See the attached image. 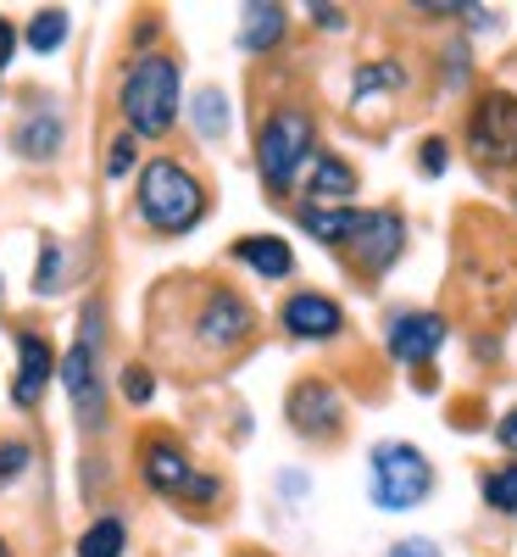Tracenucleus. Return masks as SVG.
Segmentation results:
<instances>
[{
  "instance_id": "22",
  "label": "nucleus",
  "mask_w": 517,
  "mask_h": 557,
  "mask_svg": "<svg viewBox=\"0 0 517 557\" xmlns=\"http://www.w3.org/2000/svg\"><path fill=\"white\" fill-rule=\"evenodd\" d=\"M484 496H490V507H501V513H517V469L490 474L484 480Z\"/></svg>"
},
{
  "instance_id": "11",
  "label": "nucleus",
  "mask_w": 517,
  "mask_h": 557,
  "mask_svg": "<svg viewBox=\"0 0 517 557\" xmlns=\"http://www.w3.org/2000/svg\"><path fill=\"white\" fill-rule=\"evenodd\" d=\"M245 330H251V307L240 296L217 290L206 301V318H201V341L206 346H234V341H245Z\"/></svg>"
},
{
  "instance_id": "18",
  "label": "nucleus",
  "mask_w": 517,
  "mask_h": 557,
  "mask_svg": "<svg viewBox=\"0 0 517 557\" xmlns=\"http://www.w3.org/2000/svg\"><path fill=\"white\" fill-rule=\"evenodd\" d=\"M56 146H62V117H34V123L17 128L23 157H56Z\"/></svg>"
},
{
  "instance_id": "20",
  "label": "nucleus",
  "mask_w": 517,
  "mask_h": 557,
  "mask_svg": "<svg viewBox=\"0 0 517 557\" xmlns=\"http://www.w3.org/2000/svg\"><path fill=\"white\" fill-rule=\"evenodd\" d=\"M62 39H67V12H39L28 23V45H34V51H56Z\"/></svg>"
},
{
  "instance_id": "2",
  "label": "nucleus",
  "mask_w": 517,
  "mask_h": 557,
  "mask_svg": "<svg viewBox=\"0 0 517 557\" xmlns=\"http://www.w3.org/2000/svg\"><path fill=\"white\" fill-rule=\"evenodd\" d=\"M123 112L128 123L156 139L173 128V112H178V62L173 57H146L134 62V73L123 78Z\"/></svg>"
},
{
  "instance_id": "21",
  "label": "nucleus",
  "mask_w": 517,
  "mask_h": 557,
  "mask_svg": "<svg viewBox=\"0 0 517 557\" xmlns=\"http://www.w3.org/2000/svg\"><path fill=\"white\" fill-rule=\"evenodd\" d=\"M196 117H201V134H223L228 128V107H223L217 89H201L196 96Z\"/></svg>"
},
{
  "instance_id": "9",
  "label": "nucleus",
  "mask_w": 517,
  "mask_h": 557,
  "mask_svg": "<svg viewBox=\"0 0 517 557\" xmlns=\"http://www.w3.org/2000/svg\"><path fill=\"white\" fill-rule=\"evenodd\" d=\"M401 218L395 212H367L362 223H356V251H362V262L367 268H390L395 262V251H401Z\"/></svg>"
},
{
  "instance_id": "15",
  "label": "nucleus",
  "mask_w": 517,
  "mask_h": 557,
  "mask_svg": "<svg viewBox=\"0 0 517 557\" xmlns=\"http://www.w3.org/2000/svg\"><path fill=\"white\" fill-rule=\"evenodd\" d=\"M301 223L312 228V235H317L323 246H340V240H351V235H356L362 212H340V207H306V212H301Z\"/></svg>"
},
{
  "instance_id": "17",
  "label": "nucleus",
  "mask_w": 517,
  "mask_h": 557,
  "mask_svg": "<svg viewBox=\"0 0 517 557\" xmlns=\"http://www.w3.org/2000/svg\"><path fill=\"white\" fill-rule=\"evenodd\" d=\"M356 190V173L340 162V157H317L312 162V196H328V201H345Z\"/></svg>"
},
{
  "instance_id": "23",
  "label": "nucleus",
  "mask_w": 517,
  "mask_h": 557,
  "mask_svg": "<svg viewBox=\"0 0 517 557\" xmlns=\"http://www.w3.org/2000/svg\"><path fill=\"white\" fill-rule=\"evenodd\" d=\"M379 84H401V67H362L356 73V96H367V89H379Z\"/></svg>"
},
{
  "instance_id": "19",
  "label": "nucleus",
  "mask_w": 517,
  "mask_h": 557,
  "mask_svg": "<svg viewBox=\"0 0 517 557\" xmlns=\"http://www.w3.org/2000/svg\"><path fill=\"white\" fill-rule=\"evenodd\" d=\"M78 557H123V524H117V519L89 524L84 541H78Z\"/></svg>"
},
{
  "instance_id": "5",
  "label": "nucleus",
  "mask_w": 517,
  "mask_h": 557,
  "mask_svg": "<svg viewBox=\"0 0 517 557\" xmlns=\"http://www.w3.org/2000/svg\"><path fill=\"white\" fill-rule=\"evenodd\" d=\"M467 139H474L479 162H490V168H512V162H517V96H501V89H490V96L474 107Z\"/></svg>"
},
{
  "instance_id": "7",
  "label": "nucleus",
  "mask_w": 517,
  "mask_h": 557,
  "mask_svg": "<svg viewBox=\"0 0 517 557\" xmlns=\"http://www.w3.org/2000/svg\"><path fill=\"white\" fill-rule=\"evenodd\" d=\"M290 424L301 430V435H335L340 430V396L328 391V385H301L295 396H290Z\"/></svg>"
},
{
  "instance_id": "13",
  "label": "nucleus",
  "mask_w": 517,
  "mask_h": 557,
  "mask_svg": "<svg viewBox=\"0 0 517 557\" xmlns=\"http://www.w3.org/2000/svg\"><path fill=\"white\" fill-rule=\"evenodd\" d=\"M62 380H67V396L96 418V407H101V391H96V362H89V341H78V351H67V362H62Z\"/></svg>"
},
{
  "instance_id": "3",
  "label": "nucleus",
  "mask_w": 517,
  "mask_h": 557,
  "mask_svg": "<svg viewBox=\"0 0 517 557\" xmlns=\"http://www.w3.org/2000/svg\"><path fill=\"white\" fill-rule=\"evenodd\" d=\"M429 491H434V469L417 446L384 441L373 451V496H379V507H417Z\"/></svg>"
},
{
  "instance_id": "28",
  "label": "nucleus",
  "mask_w": 517,
  "mask_h": 557,
  "mask_svg": "<svg viewBox=\"0 0 517 557\" xmlns=\"http://www.w3.org/2000/svg\"><path fill=\"white\" fill-rule=\"evenodd\" d=\"M106 168H112L117 178H123V173L134 168V139H117V146H112V162H106Z\"/></svg>"
},
{
  "instance_id": "30",
  "label": "nucleus",
  "mask_w": 517,
  "mask_h": 557,
  "mask_svg": "<svg viewBox=\"0 0 517 557\" xmlns=\"http://www.w3.org/2000/svg\"><path fill=\"white\" fill-rule=\"evenodd\" d=\"M423 168H429V173L445 168V146H440V139H429V146H423Z\"/></svg>"
},
{
  "instance_id": "1",
  "label": "nucleus",
  "mask_w": 517,
  "mask_h": 557,
  "mask_svg": "<svg viewBox=\"0 0 517 557\" xmlns=\"http://www.w3.org/2000/svg\"><path fill=\"white\" fill-rule=\"evenodd\" d=\"M139 212H146V223L162 228V235H184V228L206 212V196L178 162L162 157V162H146V173H139Z\"/></svg>"
},
{
  "instance_id": "24",
  "label": "nucleus",
  "mask_w": 517,
  "mask_h": 557,
  "mask_svg": "<svg viewBox=\"0 0 517 557\" xmlns=\"http://www.w3.org/2000/svg\"><path fill=\"white\" fill-rule=\"evenodd\" d=\"M56 268H62V251H56V246H45V257H39V278H34V285H39V290H56V278H62Z\"/></svg>"
},
{
  "instance_id": "12",
  "label": "nucleus",
  "mask_w": 517,
  "mask_h": 557,
  "mask_svg": "<svg viewBox=\"0 0 517 557\" xmlns=\"http://www.w3.org/2000/svg\"><path fill=\"white\" fill-rule=\"evenodd\" d=\"M17 357H23V368H17V385H12V396L28 407V401H39V391H45V380H51L56 357H51V346H45L39 335H17Z\"/></svg>"
},
{
  "instance_id": "6",
  "label": "nucleus",
  "mask_w": 517,
  "mask_h": 557,
  "mask_svg": "<svg viewBox=\"0 0 517 557\" xmlns=\"http://www.w3.org/2000/svg\"><path fill=\"white\" fill-rule=\"evenodd\" d=\"M440 341H445V318H434V312H406L390 323L395 362H429L440 351Z\"/></svg>"
},
{
  "instance_id": "8",
  "label": "nucleus",
  "mask_w": 517,
  "mask_h": 557,
  "mask_svg": "<svg viewBox=\"0 0 517 557\" xmlns=\"http://www.w3.org/2000/svg\"><path fill=\"white\" fill-rule=\"evenodd\" d=\"M340 307L328 301V296H290L285 301V330L290 335H301V341H328V335H340Z\"/></svg>"
},
{
  "instance_id": "14",
  "label": "nucleus",
  "mask_w": 517,
  "mask_h": 557,
  "mask_svg": "<svg viewBox=\"0 0 517 557\" xmlns=\"http://www.w3.org/2000/svg\"><path fill=\"white\" fill-rule=\"evenodd\" d=\"M234 257L251 262V268L267 273V278H285V273L295 268L290 246H285V240H273V235H251V240H240V246H234Z\"/></svg>"
},
{
  "instance_id": "4",
  "label": "nucleus",
  "mask_w": 517,
  "mask_h": 557,
  "mask_svg": "<svg viewBox=\"0 0 517 557\" xmlns=\"http://www.w3.org/2000/svg\"><path fill=\"white\" fill-rule=\"evenodd\" d=\"M312 151V117L285 107V112H273L262 123V139H256V162H262V178L273 184V190H285V184L295 178V168L306 162Z\"/></svg>"
},
{
  "instance_id": "31",
  "label": "nucleus",
  "mask_w": 517,
  "mask_h": 557,
  "mask_svg": "<svg viewBox=\"0 0 517 557\" xmlns=\"http://www.w3.org/2000/svg\"><path fill=\"white\" fill-rule=\"evenodd\" d=\"M12 45H17V34H12V23H7V17H0V67L12 62Z\"/></svg>"
},
{
  "instance_id": "25",
  "label": "nucleus",
  "mask_w": 517,
  "mask_h": 557,
  "mask_svg": "<svg viewBox=\"0 0 517 557\" xmlns=\"http://www.w3.org/2000/svg\"><path fill=\"white\" fill-rule=\"evenodd\" d=\"M123 396L128 401H146L151 396V374H146V368H128V374H123Z\"/></svg>"
},
{
  "instance_id": "26",
  "label": "nucleus",
  "mask_w": 517,
  "mask_h": 557,
  "mask_svg": "<svg viewBox=\"0 0 517 557\" xmlns=\"http://www.w3.org/2000/svg\"><path fill=\"white\" fill-rule=\"evenodd\" d=\"M390 557H440V546H434V541H423V535H412V541H395Z\"/></svg>"
},
{
  "instance_id": "27",
  "label": "nucleus",
  "mask_w": 517,
  "mask_h": 557,
  "mask_svg": "<svg viewBox=\"0 0 517 557\" xmlns=\"http://www.w3.org/2000/svg\"><path fill=\"white\" fill-rule=\"evenodd\" d=\"M23 462H28V446H0V480L23 474Z\"/></svg>"
},
{
  "instance_id": "29",
  "label": "nucleus",
  "mask_w": 517,
  "mask_h": 557,
  "mask_svg": "<svg viewBox=\"0 0 517 557\" xmlns=\"http://www.w3.org/2000/svg\"><path fill=\"white\" fill-rule=\"evenodd\" d=\"M495 435H501V446H506V451H517V407L501 418V430H495Z\"/></svg>"
},
{
  "instance_id": "16",
  "label": "nucleus",
  "mask_w": 517,
  "mask_h": 557,
  "mask_svg": "<svg viewBox=\"0 0 517 557\" xmlns=\"http://www.w3.org/2000/svg\"><path fill=\"white\" fill-rule=\"evenodd\" d=\"M278 34H285V12H278V7H245V23H240V45H245V51H267Z\"/></svg>"
},
{
  "instance_id": "10",
  "label": "nucleus",
  "mask_w": 517,
  "mask_h": 557,
  "mask_svg": "<svg viewBox=\"0 0 517 557\" xmlns=\"http://www.w3.org/2000/svg\"><path fill=\"white\" fill-rule=\"evenodd\" d=\"M146 480H151L156 491H196L201 502L217 491L212 480L190 474V462H184V451H173V446H151V451H146Z\"/></svg>"
}]
</instances>
